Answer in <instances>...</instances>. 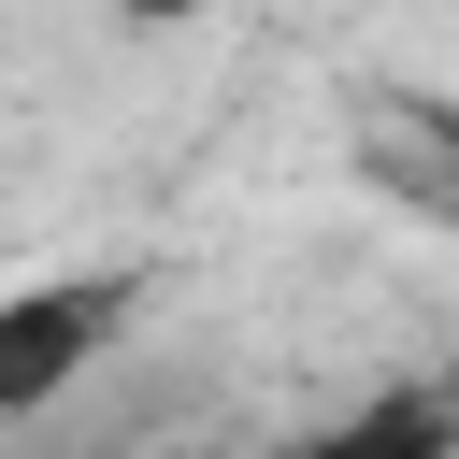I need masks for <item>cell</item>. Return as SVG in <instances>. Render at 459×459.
<instances>
[{
	"label": "cell",
	"mask_w": 459,
	"mask_h": 459,
	"mask_svg": "<svg viewBox=\"0 0 459 459\" xmlns=\"http://www.w3.org/2000/svg\"><path fill=\"white\" fill-rule=\"evenodd\" d=\"M129 316H143L129 273H43V287H0V430L57 416V402L100 373V344H115Z\"/></svg>",
	"instance_id": "cell-1"
},
{
	"label": "cell",
	"mask_w": 459,
	"mask_h": 459,
	"mask_svg": "<svg viewBox=\"0 0 459 459\" xmlns=\"http://www.w3.org/2000/svg\"><path fill=\"white\" fill-rule=\"evenodd\" d=\"M273 459H445V402H359L344 430H301Z\"/></svg>",
	"instance_id": "cell-2"
},
{
	"label": "cell",
	"mask_w": 459,
	"mask_h": 459,
	"mask_svg": "<svg viewBox=\"0 0 459 459\" xmlns=\"http://www.w3.org/2000/svg\"><path fill=\"white\" fill-rule=\"evenodd\" d=\"M115 14H129V29H186L201 0H115Z\"/></svg>",
	"instance_id": "cell-3"
}]
</instances>
